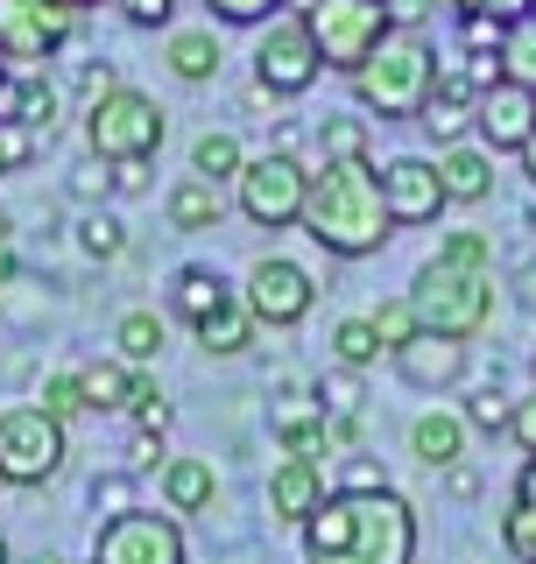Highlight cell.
Segmentation results:
<instances>
[{"label": "cell", "mask_w": 536, "mask_h": 564, "mask_svg": "<svg viewBox=\"0 0 536 564\" xmlns=\"http://www.w3.org/2000/svg\"><path fill=\"white\" fill-rule=\"evenodd\" d=\"M163 64H170L184 85L219 78V35H212V29H176V35H170V50H163Z\"/></svg>", "instance_id": "cell-25"}, {"label": "cell", "mask_w": 536, "mask_h": 564, "mask_svg": "<svg viewBox=\"0 0 536 564\" xmlns=\"http://www.w3.org/2000/svg\"><path fill=\"white\" fill-rule=\"evenodd\" d=\"M93 508H114V516H128V480H93Z\"/></svg>", "instance_id": "cell-48"}, {"label": "cell", "mask_w": 536, "mask_h": 564, "mask_svg": "<svg viewBox=\"0 0 536 564\" xmlns=\"http://www.w3.org/2000/svg\"><path fill=\"white\" fill-rule=\"evenodd\" d=\"M444 473H452V494H459V501H473V494H480V473H467V466H444Z\"/></svg>", "instance_id": "cell-53"}, {"label": "cell", "mask_w": 536, "mask_h": 564, "mask_svg": "<svg viewBox=\"0 0 536 564\" xmlns=\"http://www.w3.org/2000/svg\"><path fill=\"white\" fill-rule=\"evenodd\" d=\"M0 120H22L29 134H50L57 120V85L43 70H8V93H0Z\"/></svg>", "instance_id": "cell-19"}, {"label": "cell", "mask_w": 536, "mask_h": 564, "mask_svg": "<svg viewBox=\"0 0 536 564\" xmlns=\"http://www.w3.org/2000/svg\"><path fill=\"white\" fill-rule=\"evenodd\" d=\"M35 564H64V557H57V551H43V557H35Z\"/></svg>", "instance_id": "cell-57"}, {"label": "cell", "mask_w": 536, "mask_h": 564, "mask_svg": "<svg viewBox=\"0 0 536 564\" xmlns=\"http://www.w3.org/2000/svg\"><path fill=\"white\" fill-rule=\"evenodd\" d=\"M409 311H417L424 332H438V339H480L494 317V275L487 269H459V261L431 254L409 282Z\"/></svg>", "instance_id": "cell-4"}, {"label": "cell", "mask_w": 536, "mask_h": 564, "mask_svg": "<svg viewBox=\"0 0 536 564\" xmlns=\"http://www.w3.org/2000/svg\"><path fill=\"white\" fill-rule=\"evenodd\" d=\"M240 170H247V155H240V141L226 134V128L199 134V149H191V176H205V184H226V176H240Z\"/></svg>", "instance_id": "cell-29"}, {"label": "cell", "mask_w": 536, "mask_h": 564, "mask_svg": "<svg viewBox=\"0 0 536 564\" xmlns=\"http://www.w3.org/2000/svg\"><path fill=\"white\" fill-rule=\"evenodd\" d=\"M64 423L50 410H35V402H22V410H0V480L8 487H43L64 473Z\"/></svg>", "instance_id": "cell-6"}, {"label": "cell", "mask_w": 536, "mask_h": 564, "mask_svg": "<svg viewBox=\"0 0 536 564\" xmlns=\"http://www.w3.org/2000/svg\"><path fill=\"white\" fill-rule=\"evenodd\" d=\"M431 93H438V43L417 22H396L353 70V99L382 120H417Z\"/></svg>", "instance_id": "cell-3"}, {"label": "cell", "mask_w": 536, "mask_h": 564, "mask_svg": "<svg viewBox=\"0 0 536 564\" xmlns=\"http://www.w3.org/2000/svg\"><path fill=\"white\" fill-rule=\"evenodd\" d=\"M303 551L311 564H417V516L396 487H346L303 522Z\"/></svg>", "instance_id": "cell-1"}, {"label": "cell", "mask_w": 536, "mask_h": 564, "mask_svg": "<svg viewBox=\"0 0 536 564\" xmlns=\"http://www.w3.org/2000/svg\"><path fill=\"white\" fill-rule=\"evenodd\" d=\"M0 93H8V64H0Z\"/></svg>", "instance_id": "cell-59"}, {"label": "cell", "mask_w": 536, "mask_h": 564, "mask_svg": "<svg viewBox=\"0 0 536 564\" xmlns=\"http://www.w3.org/2000/svg\"><path fill=\"white\" fill-rule=\"evenodd\" d=\"M120 8H128V22L156 29V22H170V8H176V0H120Z\"/></svg>", "instance_id": "cell-47"}, {"label": "cell", "mask_w": 536, "mask_h": 564, "mask_svg": "<svg viewBox=\"0 0 536 564\" xmlns=\"http://www.w3.org/2000/svg\"><path fill=\"white\" fill-rule=\"evenodd\" d=\"M0 564H8V536H0Z\"/></svg>", "instance_id": "cell-60"}, {"label": "cell", "mask_w": 536, "mask_h": 564, "mask_svg": "<svg viewBox=\"0 0 536 564\" xmlns=\"http://www.w3.org/2000/svg\"><path fill=\"white\" fill-rule=\"evenodd\" d=\"M191 332H199V346H205V352L234 360V352H247V346H255V311H247L240 296H226V304H219V311H205Z\"/></svg>", "instance_id": "cell-21"}, {"label": "cell", "mask_w": 536, "mask_h": 564, "mask_svg": "<svg viewBox=\"0 0 536 564\" xmlns=\"http://www.w3.org/2000/svg\"><path fill=\"white\" fill-rule=\"evenodd\" d=\"M367 325H374V339H382V352H403L409 339H417V311H409V296H382V304L367 311Z\"/></svg>", "instance_id": "cell-32"}, {"label": "cell", "mask_w": 536, "mask_h": 564, "mask_svg": "<svg viewBox=\"0 0 536 564\" xmlns=\"http://www.w3.org/2000/svg\"><path fill=\"white\" fill-rule=\"evenodd\" d=\"M438 254H444V261H459V269H487V261H494V240H487V234H452V240L438 247Z\"/></svg>", "instance_id": "cell-39"}, {"label": "cell", "mask_w": 536, "mask_h": 564, "mask_svg": "<svg viewBox=\"0 0 536 564\" xmlns=\"http://www.w3.org/2000/svg\"><path fill=\"white\" fill-rule=\"evenodd\" d=\"M205 8L212 14H219V22H276V8H282V0H205Z\"/></svg>", "instance_id": "cell-41"}, {"label": "cell", "mask_w": 536, "mask_h": 564, "mask_svg": "<svg viewBox=\"0 0 536 564\" xmlns=\"http://www.w3.org/2000/svg\"><path fill=\"white\" fill-rule=\"evenodd\" d=\"M85 410H128V381H135V367L128 360H99V367H85Z\"/></svg>", "instance_id": "cell-30"}, {"label": "cell", "mask_w": 536, "mask_h": 564, "mask_svg": "<svg viewBox=\"0 0 536 564\" xmlns=\"http://www.w3.org/2000/svg\"><path fill=\"white\" fill-rule=\"evenodd\" d=\"M71 35H78V8L71 0H0V64L43 70Z\"/></svg>", "instance_id": "cell-8"}, {"label": "cell", "mask_w": 536, "mask_h": 564, "mask_svg": "<svg viewBox=\"0 0 536 564\" xmlns=\"http://www.w3.org/2000/svg\"><path fill=\"white\" fill-rule=\"evenodd\" d=\"M318 70H325V57H318L311 29H303L297 14H282V22H268V29H261V43H255V85H261L268 99H297V93H311Z\"/></svg>", "instance_id": "cell-11"}, {"label": "cell", "mask_w": 536, "mask_h": 564, "mask_svg": "<svg viewBox=\"0 0 536 564\" xmlns=\"http://www.w3.org/2000/svg\"><path fill=\"white\" fill-rule=\"evenodd\" d=\"M114 85H120V78H114V64H93V70H85V93H93V99H99V93H114Z\"/></svg>", "instance_id": "cell-52"}, {"label": "cell", "mask_w": 536, "mask_h": 564, "mask_svg": "<svg viewBox=\"0 0 536 564\" xmlns=\"http://www.w3.org/2000/svg\"><path fill=\"white\" fill-rule=\"evenodd\" d=\"M71 8H99V0H71Z\"/></svg>", "instance_id": "cell-58"}, {"label": "cell", "mask_w": 536, "mask_h": 564, "mask_svg": "<svg viewBox=\"0 0 536 564\" xmlns=\"http://www.w3.org/2000/svg\"><path fill=\"white\" fill-rule=\"evenodd\" d=\"M318 402H325V410H339V416H353V402H361V381H353V367H346L339 381L318 388Z\"/></svg>", "instance_id": "cell-44"}, {"label": "cell", "mask_w": 536, "mask_h": 564, "mask_svg": "<svg viewBox=\"0 0 536 564\" xmlns=\"http://www.w3.org/2000/svg\"><path fill=\"white\" fill-rule=\"evenodd\" d=\"M502 543H508V557H523L536 564V458L523 473H515V494H508V516H502Z\"/></svg>", "instance_id": "cell-23"}, {"label": "cell", "mask_w": 536, "mask_h": 564, "mask_svg": "<svg viewBox=\"0 0 536 564\" xmlns=\"http://www.w3.org/2000/svg\"><path fill=\"white\" fill-rule=\"evenodd\" d=\"M149 184V163H114V191H141Z\"/></svg>", "instance_id": "cell-50"}, {"label": "cell", "mask_w": 536, "mask_h": 564, "mask_svg": "<svg viewBox=\"0 0 536 564\" xmlns=\"http://www.w3.org/2000/svg\"><path fill=\"white\" fill-rule=\"evenodd\" d=\"M93 564H184V529H176V516H156V508L106 516L93 536Z\"/></svg>", "instance_id": "cell-10"}, {"label": "cell", "mask_w": 536, "mask_h": 564, "mask_svg": "<svg viewBox=\"0 0 536 564\" xmlns=\"http://www.w3.org/2000/svg\"><path fill=\"white\" fill-rule=\"evenodd\" d=\"M163 134H170L163 106L149 93H135V85H114V93H99L85 106V149L99 163H149L163 149Z\"/></svg>", "instance_id": "cell-5"}, {"label": "cell", "mask_w": 536, "mask_h": 564, "mask_svg": "<svg viewBox=\"0 0 536 564\" xmlns=\"http://www.w3.org/2000/svg\"><path fill=\"white\" fill-rule=\"evenodd\" d=\"M163 339H170V325H163L156 311H128V317L114 325V346H120V360H128V367H156Z\"/></svg>", "instance_id": "cell-26"}, {"label": "cell", "mask_w": 536, "mask_h": 564, "mask_svg": "<svg viewBox=\"0 0 536 564\" xmlns=\"http://www.w3.org/2000/svg\"><path fill=\"white\" fill-rule=\"evenodd\" d=\"M303 234H311L325 254H382L396 219H388L382 198V170L374 163H325L311 170V198H303Z\"/></svg>", "instance_id": "cell-2"}, {"label": "cell", "mask_w": 536, "mask_h": 564, "mask_svg": "<svg viewBox=\"0 0 536 564\" xmlns=\"http://www.w3.org/2000/svg\"><path fill=\"white\" fill-rule=\"evenodd\" d=\"M515 155H523V176H536V134H529V141H523Z\"/></svg>", "instance_id": "cell-54"}, {"label": "cell", "mask_w": 536, "mask_h": 564, "mask_svg": "<svg viewBox=\"0 0 536 564\" xmlns=\"http://www.w3.org/2000/svg\"><path fill=\"white\" fill-rule=\"evenodd\" d=\"M367 487H388L382 466H374V458H353V494H367Z\"/></svg>", "instance_id": "cell-51"}, {"label": "cell", "mask_w": 536, "mask_h": 564, "mask_svg": "<svg viewBox=\"0 0 536 564\" xmlns=\"http://www.w3.org/2000/svg\"><path fill=\"white\" fill-rule=\"evenodd\" d=\"M318 149H325V163H367V120L325 113V128H318Z\"/></svg>", "instance_id": "cell-31"}, {"label": "cell", "mask_w": 536, "mask_h": 564, "mask_svg": "<svg viewBox=\"0 0 536 564\" xmlns=\"http://www.w3.org/2000/svg\"><path fill=\"white\" fill-rule=\"evenodd\" d=\"M35 141H43V134H29L22 120H0V176H8V170H22L29 155H35Z\"/></svg>", "instance_id": "cell-38"}, {"label": "cell", "mask_w": 536, "mask_h": 564, "mask_svg": "<svg viewBox=\"0 0 536 564\" xmlns=\"http://www.w3.org/2000/svg\"><path fill=\"white\" fill-rule=\"evenodd\" d=\"M396 367H403V381H417V388H452L467 375V346L438 339V332H417V339L396 352Z\"/></svg>", "instance_id": "cell-16"}, {"label": "cell", "mask_w": 536, "mask_h": 564, "mask_svg": "<svg viewBox=\"0 0 536 564\" xmlns=\"http://www.w3.org/2000/svg\"><path fill=\"white\" fill-rule=\"evenodd\" d=\"M452 8H459V14H487V22H502V29H508V22H523L536 0H452Z\"/></svg>", "instance_id": "cell-42"}, {"label": "cell", "mask_w": 536, "mask_h": 564, "mask_svg": "<svg viewBox=\"0 0 536 564\" xmlns=\"http://www.w3.org/2000/svg\"><path fill=\"white\" fill-rule=\"evenodd\" d=\"M234 191H240V212L261 226V234H282V226H303V198H311V170L297 163V155H255L240 176H234Z\"/></svg>", "instance_id": "cell-9"}, {"label": "cell", "mask_w": 536, "mask_h": 564, "mask_svg": "<svg viewBox=\"0 0 536 564\" xmlns=\"http://www.w3.org/2000/svg\"><path fill=\"white\" fill-rule=\"evenodd\" d=\"M219 212H226V198H219V184H205V176H184V184L170 191V226L176 234H212Z\"/></svg>", "instance_id": "cell-24"}, {"label": "cell", "mask_w": 536, "mask_h": 564, "mask_svg": "<svg viewBox=\"0 0 536 564\" xmlns=\"http://www.w3.org/2000/svg\"><path fill=\"white\" fill-rule=\"evenodd\" d=\"M303 29H311V43H318V57H325L332 70H361L367 64V50L382 43L388 29H396V14L382 8V0H318L311 14H303Z\"/></svg>", "instance_id": "cell-7"}, {"label": "cell", "mask_w": 536, "mask_h": 564, "mask_svg": "<svg viewBox=\"0 0 536 564\" xmlns=\"http://www.w3.org/2000/svg\"><path fill=\"white\" fill-rule=\"evenodd\" d=\"M332 352H339V367H353V375H361V367L382 360V339H374V325H367V317H339Z\"/></svg>", "instance_id": "cell-34"}, {"label": "cell", "mask_w": 536, "mask_h": 564, "mask_svg": "<svg viewBox=\"0 0 536 564\" xmlns=\"http://www.w3.org/2000/svg\"><path fill=\"white\" fill-rule=\"evenodd\" d=\"M212 494H219V480H212V458H170V466H163L170 516H199V508H212Z\"/></svg>", "instance_id": "cell-22"}, {"label": "cell", "mask_w": 536, "mask_h": 564, "mask_svg": "<svg viewBox=\"0 0 536 564\" xmlns=\"http://www.w3.org/2000/svg\"><path fill=\"white\" fill-rule=\"evenodd\" d=\"M14 240V226H8V212H0V247H8Z\"/></svg>", "instance_id": "cell-56"}, {"label": "cell", "mask_w": 536, "mask_h": 564, "mask_svg": "<svg viewBox=\"0 0 536 564\" xmlns=\"http://www.w3.org/2000/svg\"><path fill=\"white\" fill-rule=\"evenodd\" d=\"M494 64H502V78H508V85L536 93V8L523 14V22H508V29H502V57H494Z\"/></svg>", "instance_id": "cell-27"}, {"label": "cell", "mask_w": 536, "mask_h": 564, "mask_svg": "<svg viewBox=\"0 0 536 564\" xmlns=\"http://www.w3.org/2000/svg\"><path fill=\"white\" fill-rule=\"evenodd\" d=\"M473 99H480V93L467 85V70H438V93L424 99L417 128L431 134L438 149H452V141H459V128H467V120H473Z\"/></svg>", "instance_id": "cell-17"}, {"label": "cell", "mask_w": 536, "mask_h": 564, "mask_svg": "<svg viewBox=\"0 0 536 564\" xmlns=\"http://www.w3.org/2000/svg\"><path fill=\"white\" fill-rule=\"evenodd\" d=\"M311 296H318V282L311 269H297L290 254H261L255 269H247V290H240V304L255 311V325H276V332H290L311 317Z\"/></svg>", "instance_id": "cell-12"}, {"label": "cell", "mask_w": 536, "mask_h": 564, "mask_svg": "<svg viewBox=\"0 0 536 564\" xmlns=\"http://www.w3.org/2000/svg\"><path fill=\"white\" fill-rule=\"evenodd\" d=\"M382 198H388V219H396V226H431L438 212H444L438 163H424V155L388 163V170H382Z\"/></svg>", "instance_id": "cell-13"}, {"label": "cell", "mask_w": 536, "mask_h": 564, "mask_svg": "<svg viewBox=\"0 0 536 564\" xmlns=\"http://www.w3.org/2000/svg\"><path fill=\"white\" fill-rule=\"evenodd\" d=\"M508 431H515V445H523V458H536V388L523 402H515V416H508Z\"/></svg>", "instance_id": "cell-43"}, {"label": "cell", "mask_w": 536, "mask_h": 564, "mask_svg": "<svg viewBox=\"0 0 536 564\" xmlns=\"http://www.w3.org/2000/svg\"><path fill=\"white\" fill-rule=\"evenodd\" d=\"M473 128H480V141H487V155H494V149H523V141L536 134V93H523V85H508V78H494L487 93L473 99Z\"/></svg>", "instance_id": "cell-14"}, {"label": "cell", "mask_w": 536, "mask_h": 564, "mask_svg": "<svg viewBox=\"0 0 536 564\" xmlns=\"http://www.w3.org/2000/svg\"><path fill=\"white\" fill-rule=\"evenodd\" d=\"M438 184H444V205H480L494 191V155L452 141V149H438Z\"/></svg>", "instance_id": "cell-18"}, {"label": "cell", "mask_w": 536, "mask_h": 564, "mask_svg": "<svg viewBox=\"0 0 536 564\" xmlns=\"http://www.w3.org/2000/svg\"><path fill=\"white\" fill-rule=\"evenodd\" d=\"M508 416H515V402L502 395V388H473V402H467V423H480V431H508Z\"/></svg>", "instance_id": "cell-36"}, {"label": "cell", "mask_w": 536, "mask_h": 564, "mask_svg": "<svg viewBox=\"0 0 536 564\" xmlns=\"http://www.w3.org/2000/svg\"><path fill=\"white\" fill-rule=\"evenodd\" d=\"M14 275V254H8V247H0V282H8Z\"/></svg>", "instance_id": "cell-55"}, {"label": "cell", "mask_w": 536, "mask_h": 564, "mask_svg": "<svg viewBox=\"0 0 536 564\" xmlns=\"http://www.w3.org/2000/svg\"><path fill=\"white\" fill-rule=\"evenodd\" d=\"M78 247L93 261H120V254H128V226H120L114 212H85V219H78Z\"/></svg>", "instance_id": "cell-35"}, {"label": "cell", "mask_w": 536, "mask_h": 564, "mask_svg": "<svg viewBox=\"0 0 536 564\" xmlns=\"http://www.w3.org/2000/svg\"><path fill=\"white\" fill-rule=\"evenodd\" d=\"M276 445H282V458H318V452H332L325 416H297V410H282V416H276Z\"/></svg>", "instance_id": "cell-33"}, {"label": "cell", "mask_w": 536, "mask_h": 564, "mask_svg": "<svg viewBox=\"0 0 536 564\" xmlns=\"http://www.w3.org/2000/svg\"><path fill=\"white\" fill-rule=\"evenodd\" d=\"M409 452H417L431 473L459 466V452H467V416H452V410H431V416H417V423H409Z\"/></svg>", "instance_id": "cell-20"}, {"label": "cell", "mask_w": 536, "mask_h": 564, "mask_svg": "<svg viewBox=\"0 0 536 564\" xmlns=\"http://www.w3.org/2000/svg\"><path fill=\"white\" fill-rule=\"evenodd\" d=\"M318 508H325V466H318V458H282V466L268 473V516L303 529Z\"/></svg>", "instance_id": "cell-15"}, {"label": "cell", "mask_w": 536, "mask_h": 564, "mask_svg": "<svg viewBox=\"0 0 536 564\" xmlns=\"http://www.w3.org/2000/svg\"><path fill=\"white\" fill-rule=\"evenodd\" d=\"M459 35L473 57H502V22H487V14H459Z\"/></svg>", "instance_id": "cell-40"}, {"label": "cell", "mask_w": 536, "mask_h": 564, "mask_svg": "<svg viewBox=\"0 0 536 564\" xmlns=\"http://www.w3.org/2000/svg\"><path fill=\"white\" fill-rule=\"evenodd\" d=\"M135 423H141V431H156V437H163V431H170V402H163V395L135 402Z\"/></svg>", "instance_id": "cell-49"}, {"label": "cell", "mask_w": 536, "mask_h": 564, "mask_svg": "<svg viewBox=\"0 0 536 564\" xmlns=\"http://www.w3.org/2000/svg\"><path fill=\"white\" fill-rule=\"evenodd\" d=\"M226 296H234V290L219 282V269H205V261H191V269H176V311H184L191 325H199L205 311H219Z\"/></svg>", "instance_id": "cell-28"}, {"label": "cell", "mask_w": 536, "mask_h": 564, "mask_svg": "<svg viewBox=\"0 0 536 564\" xmlns=\"http://www.w3.org/2000/svg\"><path fill=\"white\" fill-rule=\"evenodd\" d=\"M106 191H114V163H99V155H93V163L78 170V198H106Z\"/></svg>", "instance_id": "cell-46"}, {"label": "cell", "mask_w": 536, "mask_h": 564, "mask_svg": "<svg viewBox=\"0 0 536 564\" xmlns=\"http://www.w3.org/2000/svg\"><path fill=\"white\" fill-rule=\"evenodd\" d=\"M156 466H170V458H163V437L141 431L135 445H128V473H156Z\"/></svg>", "instance_id": "cell-45"}, {"label": "cell", "mask_w": 536, "mask_h": 564, "mask_svg": "<svg viewBox=\"0 0 536 564\" xmlns=\"http://www.w3.org/2000/svg\"><path fill=\"white\" fill-rule=\"evenodd\" d=\"M35 410H50L57 423H64V416H78V410H85V381H78V375H50V381H43V402H35Z\"/></svg>", "instance_id": "cell-37"}]
</instances>
